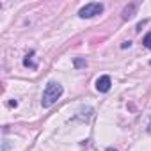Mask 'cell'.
Returning a JSON list of instances; mask_svg holds the SVG:
<instances>
[{
  "label": "cell",
  "instance_id": "1",
  "mask_svg": "<svg viewBox=\"0 0 151 151\" xmlns=\"http://www.w3.org/2000/svg\"><path fill=\"white\" fill-rule=\"evenodd\" d=\"M62 93H64V89H62V86H60L59 82H48V84H46V87H45V91H43L41 105H43L45 109L52 107V105H53V103L62 96Z\"/></svg>",
  "mask_w": 151,
  "mask_h": 151
},
{
  "label": "cell",
  "instance_id": "2",
  "mask_svg": "<svg viewBox=\"0 0 151 151\" xmlns=\"http://www.w3.org/2000/svg\"><path fill=\"white\" fill-rule=\"evenodd\" d=\"M103 9H105V6H103L101 2H91V4H86V6L78 11V16L84 18V20H86V18H94V16L101 14Z\"/></svg>",
  "mask_w": 151,
  "mask_h": 151
},
{
  "label": "cell",
  "instance_id": "3",
  "mask_svg": "<svg viewBox=\"0 0 151 151\" xmlns=\"http://www.w3.org/2000/svg\"><path fill=\"white\" fill-rule=\"evenodd\" d=\"M110 86H112V80H110L109 75H103V77H100L96 80V89L100 93H109L110 91Z\"/></svg>",
  "mask_w": 151,
  "mask_h": 151
},
{
  "label": "cell",
  "instance_id": "4",
  "mask_svg": "<svg viewBox=\"0 0 151 151\" xmlns=\"http://www.w3.org/2000/svg\"><path fill=\"white\" fill-rule=\"evenodd\" d=\"M135 9H137L135 4H128V6L123 9V20H132L133 14H135Z\"/></svg>",
  "mask_w": 151,
  "mask_h": 151
},
{
  "label": "cell",
  "instance_id": "5",
  "mask_svg": "<svg viewBox=\"0 0 151 151\" xmlns=\"http://www.w3.org/2000/svg\"><path fill=\"white\" fill-rule=\"evenodd\" d=\"M32 57H34V50L29 52V53L25 55V59H23V66H25V68H30V69H37V62H34Z\"/></svg>",
  "mask_w": 151,
  "mask_h": 151
},
{
  "label": "cell",
  "instance_id": "6",
  "mask_svg": "<svg viewBox=\"0 0 151 151\" xmlns=\"http://www.w3.org/2000/svg\"><path fill=\"white\" fill-rule=\"evenodd\" d=\"M142 43H144V46H146V48H149V50H151V32H147V34L144 36V41H142Z\"/></svg>",
  "mask_w": 151,
  "mask_h": 151
},
{
  "label": "cell",
  "instance_id": "7",
  "mask_svg": "<svg viewBox=\"0 0 151 151\" xmlns=\"http://www.w3.org/2000/svg\"><path fill=\"white\" fill-rule=\"evenodd\" d=\"M73 64H75V68H86V59H75Z\"/></svg>",
  "mask_w": 151,
  "mask_h": 151
},
{
  "label": "cell",
  "instance_id": "8",
  "mask_svg": "<svg viewBox=\"0 0 151 151\" xmlns=\"http://www.w3.org/2000/svg\"><path fill=\"white\" fill-rule=\"evenodd\" d=\"M144 25H146V22H140V23H139V25H137V29H135V30H137V32H140V30H142V27H144Z\"/></svg>",
  "mask_w": 151,
  "mask_h": 151
},
{
  "label": "cell",
  "instance_id": "9",
  "mask_svg": "<svg viewBox=\"0 0 151 151\" xmlns=\"http://www.w3.org/2000/svg\"><path fill=\"white\" fill-rule=\"evenodd\" d=\"M132 46V41H124L123 45H121V48H130Z\"/></svg>",
  "mask_w": 151,
  "mask_h": 151
},
{
  "label": "cell",
  "instance_id": "10",
  "mask_svg": "<svg viewBox=\"0 0 151 151\" xmlns=\"http://www.w3.org/2000/svg\"><path fill=\"white\" fill-rule=\"evenodd\" d=\"M16 105H18V101H16V100H14V101H9V107H16Z\"/></svg>",
  "mask_w": 151,
  "mask_h": 151
},
{
  "label": "cell",
  "instance_id": "11",
  "mask_svg": "<svg viewBox=\"0 0 151 151\" xmlns=\"http://www.w3.org/2000/svg\"><path fill=\"white\" fill-rule=\"evenodd\" d=\"M147 133H151V119H149V123H147Z\"/></svg>",
  "mask_w": 151,
  "mask_h": 151
},
{
  "label": "cell",
  "instance_id": "12",
  "mask_svg": "<svg viewBox=\"0 0 151 151\" xmlns=\"http://www.w3.org/2000/svg\"><path fill=\"white\" fill-rule=\"evenodd\" d=\"M107 151H116V149H112V147H109V149H107Z\"/></svg>",
  "mask_w": 151,
  "mask_h": 151
},
{
  "label": "cell",
  "instance_id": "13",
  "mask_svg": "<svg viewBox=\"0 0 151 151\" xmlns=\"http://www.w3.org/2000/svg\"><path fill=\"white\" fill-rule=\"evenodd\" d=\"M149 64H151V60H149Z\"/></svg>",
  "mask_w": 151,
  "mask_h": 151
}]
</instances>
